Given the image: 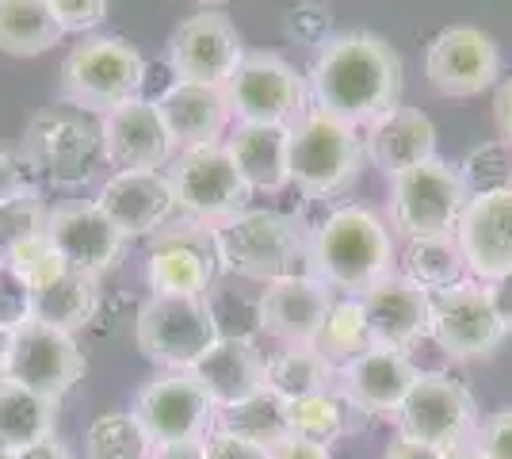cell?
Wrapping results in <instances>:
<instances>
[{
    "instance_id": "cell-44",
    "label": "cell",
    "mask_w": 512,
    "mask_h": 459,
    "mask_svg": "<svg viewBox=\"0 0 512 459\" xmlns=\"http://www.w3.org/2000/svg\"><path fill=\"white\" fill-rule=\"evenodd\" d=\"M287 31L299 39V43H310V46H325L333 35H329V20H325V12H321L318 4H299L291 16H287Z\"/></svg>"
},
{
    "instance_id": "cell-43",
    "label": "cell",
    "mask_w": 512,
    "mask_h": 459,
    "mask_svg": "<svg viewBox=\"0 0 512 459\" xmlns=\"http://www.w3.org/2000/svg\"><path fill=\"white\" fill-rule=\"evenodd\" d=\"M474 448L482 452V459H512V406L497 410L478 425Z\"/></svg>"
},
{
    "instance_id": "cell-5",
    "label": "cell",
    "mask_w": 512,
    "mask_h": 459,
    "mask_svg": "<svg viewBox=\"0 0 512 459\" xmlns=\"http://www.w3.org/2000/svg\"><path fill=\"white\" fill-rule=\"evenodd\" d=\"M20 161L23 169H31L58 188H77L104 161L100 123L69 104L43 108L23 131Z\"/></svg>"
},
{
    "instance_id": "cell-21",
    "label": "cell",
    "mask_w": 512,
    "mask_h": 459,
    "mask_svg": "<svg viewBox=\"0 0 512 459\" xmlns=\"http://www.w3.org/2000/svg\"><path fill=\"white\" fill-rule=\"evenodd\" d=\"M46 234L54 241V249L62 253V261L73 272L85 276H104L107 268H115L123 257L127 238L115 230V222L100 211L96 199H77V203H62L46 215Z\"/></svg>"
},
{
    "instance_id": "cell-54",
    "label": "cell",
    "mask_w": 512,
    "mask_h": 459,
    "mask_svg": "<svg viewBox=\"0 0 512 459\" xmlns=\"http://www.w3.org/2000/svg\"><path fill=\"white\" fill-rule=\"evenodd\" d=\"M444 459H482V452H478V448H474V440H470V444H459V448L444 452Z\"/></svg>"
},
{
    "instance_id": "cell-41",
    "label": "cell",
    "mask_w": 512,
    "mask_h": 459,
    "mask_svg": "<svg viewBox=\"0 0 512 459\" xmlns=\"http://www.w3.org/2000/svg\"><path fill=\"white\" fill-rule=\"evenodd\" d=\"M46 4H50V12L65 35H85L107 20L111 0H46Z\"/></svg>"
},
{
    "instance_id": "cell-31",
    "label": "cell",
    "mask_w": 512,
    "mask_h": 459,
    "mask_svg": "<svg viewBox=\"0 0 512 459\" xmlns=\"http://www.w3.org/2000/svg\"><path fill=\"white\" fill-rule=\"evenodd\" d=\"M96 306H100L96 276L69 268L62 280H54V284H46L43 291L31 295V318L65 329V333H77L96 318Z\"/></svg>"
},
{
    "instance_id": "cell-6",
    "label": "cell",
    "mask_w": 512,
    "mask_h": 459,
    "mask_svg": "<svg viewBox=\"0 0 512 459\" xmlns=\"http://www.w3.org/2000/svg\"><path fill=\"white\" fill-rule=\"evenodd\" d=\"M363 161L360 131L329 111L310 108L291 127V184L302 196L329 199L348 192Z\"/></svg>"
},
{
    "instance_id": "cell-9",
    "label": "cell",
    "mask_w": 512,
    "mask_h": 459,
    "mask_svg": "<svg viewBox=\"0 0 512 459\" xmlns=\"http://www.w3.org/2000/svg\"><path fill=\"white\" fill-rule=\"evenodd\" d=\"M172 192H176V211L192 222H218L234 219L241 211H249L253 188L245 184L241 169L226 150V142H207L180 150L169 165Z\"/></svg>"
},
{
    "instance_id": "cell-55",
    "label": "cell",
    "mask_w": 512,
    "mask_h": 459,
    "mask_svg": "<svg viewBox=\"0 0 512 459\" xmlns=\"http://www.w3.org/2000/svg\"><path fill=\"white\" fill-rule=\"evenodd\" d=\"M0 459H16V448H12L4 437H0Z\"/></svg>"
},
{
    "instance_id": "cell-7",
    "label": "cell",
    "mask_w": 512,
    "mask_h": 459,
    "mask_svg": "<svg viewBox=\"0 0 512 459\" xmlns=\"http://www.w3.org/2000/svg\"><path fill=\"white\" fill-rule=\"evenodd\" d=\"M470 203L459 165L432 157L417 169L390 176V226L402 241L455 234Z\"/></svg>"
},
{
    "instance_id": "cell-33",
    "label": "cell",
    "mask_w": 512,
    "mask_h": 459,
    "mask_svg": "<svg viewBox=\"0 0 512 459\" xmlns=\"http://www.w3.org/2000/svg\"><path fill=\"white\" fill-rule=\"evenodd\" d=\"M333 383H337V368L314 345H283V352L268 360V372H264V387L276 391L283 402L333 391Z\"/></svg>"
},
{
    "instance_id": "cell-37",
    "label": "cell",
    "mask_w": 512,
    "mask_h": 459,
    "mask_svg": "<svg viewBox=\"0 0 512 459\" xmlns=\"http://www.w3.org/2000/svg\"><path fill=\"white\" fill-rule=\"evenodd\" d=\"M348 410L352 406H348V398L341 391H321L287 402V421H291V433L333 444L348 429Z\"/></svg>"
},
{
    "instance_id": "cell-4",
    "label": "cell",
    "mask_w": 512,
    "mask_h": 459,
    "mask_svg": "<svg viewBox=\"0 0 512 459\" xmlns=\"http://www.w3.org/2000/svg\"><path fill=\"white\" fill-rule=\"evenodd\" d=\"M62 104L85 111V115H107L127 100H138L146 88V58L138 46L119 35H88L65 54L62 73Z\"/></svg>"
},
{
    "instance_id": "cell-18",
    "label": "cell",
    "mask_w": 512,
    "mask_h": 459,
    "mask_svg": "<svg viewBox=\"0 0 512 459\" xmlns=\"http://www.w3.org/2000/svg\"><path fill=\"white\" fill-rule=\"evenodd\" d=\"M100 142H104V161L115 173H161L176 157L169 127L157 104L146 96L100 115Z\"/></svg>"
},
{
    "instance_id": "cell-2",
    "label": "cell",
    "mask_w": 512,
    "mask_h": 459,
    "mask_svg": "<svg viewBox=\"0 0 512 459\" xmlns=\"http://www.w3.org/2000/svg\"><path fill=\"white\" fill-rule=\"evenodd\" d=\"M310 272L325 287L348 291L352 299H360L367 287L398 272V245H394L390 226L360 203H344L337 211H329L325 222L314 230Z\"/></svg>"
},
{
    "instance_id": "cell-48",
    "label": "cell",
    "mask_w": 512,
    "mask_h": 459,
    "mask_svg": "<svg viewBox=\"0 0 512 459\" xmlns=\"http://www.w3.org/2000/svg\"><path fill=\"white\" fill-rule=\"evenodd\" d=\"M27 188V176H23V161H16L8 150H0V203L12 199L16 192Z\"/></svg>"
},
{
    "instance_id": "cell-3",
    "label": "cell",
    "mask_w": 512,
    "mask_h": 459,
    "mask_svg": "<svg viewBox=\"0 0 512 459\" xmlns=\"http://www.w3.org/2000/svg\"><path fill=\"white\" fill-rule=\"evenodd\" d=\"M310 245H314V234L287 211L249 207L214 226L218 268L260 284L306 272L302 264H310Z\"/></svg>"
},
{
    "instance_id": "cell-26",
    "label": "cell",
    "mask_w": 512,
    "mask_h": 459,
    "mask_svg": "<svg viewBox=\"0 0 512 459\" xmlns=\"http://www.w3.org/2000/svg\"><path fill=\"white\" fill-rule=\"evenodd\" d=\"M363 157L386 176L417 169L436 157V123L421 108L398 104L363 131Z\"/></svg>"
},
{
    "instance_id": "cell-47",
    "label": "cell",
    "mask_w": 512,
    "mask_h": 459,
    "mask_svg": "<svg viewBox=\"0 0 512 459\" xmlns=\"http://www.w3.org/2000/svg\"><path fill=\"white\" fill-rule=\"evenodd\" d=\"M493 127H497V142H505L512 150V77L497 81V92H493Z\"/></svg>"
},
{
    "instance_id": "cell-39",
    "label": "cell",
    "mask_w": 512,
    "mask_h": 459,
    "mask_svg": "<svg viewBox=\"0 0 512 459\" xmlns=\"http://www.w3.org/2000/svg\"><path fill=\"white\" fill-rule=\"evenodd\" d=\"M463 184H467L470 196H486V192H501L512 188V157L505 142H490V146H478L467 153V161L459 165Z\"/></svg>"
},
{
    "instance_id": "cell-8",
    "label": "cell",
    "mask_w": 512,
    "mask_h": 459,
    "mask_svg": "<svg viewBox=\"0 0 512 459\" xmlns=\"http://www.w3.org/2000/svg\"><path fill=\"white\" fill-rule=\"evenodd\" d=\"M138 349L165 372H192L222 337L207 295H150L138 310Z\"/></svg>"
},
{
    "instance_id": "cell-11",
    "label": "cell",
    "mask_w": 512,
    "mask_h": 459,
    "mask_svg": "<svg viewBox=\"0 0 512 459\" xmlns=\"http://www.w3.org/2000/svg\"><path fill=\"white\" fill-rule=\"evenodd\" d=\"M398 433L436 452L470 444L478 433V410L470 391L448 372H421L398 410Z\"/></svg>"
},
{
    "instance_id": "cell-42",
    "label": "cell",
    "mask_w": 512,
    "mask_h": 459,
    "mask_svg": "<svg viewBox=\"0 0 512 459\" xmlns=\"http://www.w3.org/2000/svg\"><path fill=\"white\" fill-rule=\"evenodd\" d=\"M31 318V287L0 261V326L16 329Z\"/></svg>"
},
{
    "instance_id": "cell-38",
    "label": "cell",
    "mask_w": 512,
    "mask_h": 459,
    "mask_svg": "<svg viewBox=\"0 0 512 459\" xmlns=\"http://www.w3.org/2000/svg\"><path fill=\"white\" fill-rule=\"evenodd\" d=\"M0 261L8 264L23 284L31 287V295H35V291H43L46 284H54V280H62L65 272H69V264L62 261V253L54 249V241H50L46 230L12 241V245L0 253Z\"/></svg>"
},
{
    "instance_id": "cell-20",
    "label": "cell",
    "mask_w": 512,
    "mask_h": 459,
    "mask_svg": "<svg viewBox=\"0 0 512 459\" xmlns=\"http://www.w3.org/2000/svg\"><path fill=\"white\" fill-rule=\"evenodd\" d=\"M333 303V287L321 284L314 272H299L264 284L256 299V322L283 345H314Z\"/></svg>"
},
{
    "instance_id": "cell-16",
    "label": "cell",
    "mask_w": 512,
    "mask_h": 459,
    "mask_svg": "<svg viewBox=\"0 0 512 459\" xmlns=\"http://www.w3.org/2000/svg\"><path fill=\"white\" fill-rule=\"evenodd\" d=\"M245 58V43L230 16L203 8L169 35V69L176 81L226 88Z\"/></svg>"
},
{
    "instance_id": "cell-15",
    "label": "cell",
    "mask_w": 512,
    "mask_h": 459,
    "mask_svg": "<svg viewBox=\"0 0 512 459\" xmlns=\"http://www.w3.org/2000/svg\"><path fill=\"white\" fill-rule=\"evenodd\" d=\"M425 77L440 96H482L501 77V50L474 23H451L425 50Z\"/></svg>"
},
{
    "instance_id": "cell-36",
    "label": "cell",
    "mask_w": 512,
    "mask_h": 459,
    "mask_svg": "<svg viewBox=\"0 0 512 459\" xmlns=\"http://www.w3.org/2000/svg\"><path fill=\"white\" fill-rule=\"evenodd\" d=\"M88 459H150L153 440L134 414H100L85 433Z\"/></svg>"
},
{
    "instance_id": "cell-17",
    "label": "cell",
    "mask_w": 512,
    "mask_h": 459,
    "mask_svg": "<svg viewBox=\"0 0 512 459\" xmlns=\"http://www.w3.org/2000/svg\"><path fill=\"white\" fill-rule=\"evenodd\" d=\"M218 272L214 226L207 222H180L153 238L146 261V284L153 295H207Z\"/></svg>"
},
{
    "instance_id": "cell-46",
    "label": "cell",
    "mask_w": 512,
    "mask_h": 459,
    "mask_svg": "<svg viewBox=\"0 0 512 459\" xmlns=\"http://www.w3.org/2000/svg\"><path fill=\"white\" fill-rule=\"evenodd\" d=\"M268 456H272V459H333V452H329V444H321V440L299 437V433H287L279 444H272V448H268Z\"/></svg>"
},
{
    "instance_id": "cell-50",
    "label": "cell",
    "mask_w": 512,
    "mask_h": 459,
    "mask_svg": "<svg viewBox=\"0 0 512 459\" xmlns=\"http://www.w3.org/2000/svg\"><path fill=\"white\" fill-rule=\"evenodd\" d=\"M383 459H444V452H436V448H428L421 440H409V437H394V444L386 448Z\"/></svg>"
},
{
    "instance_id": "cell-25",
    "label": "cell",
    "mask_w": 512,
    "mask_h": 459,
    "mask_svg": "<svg viewBox=\"0 0 512 459\" xmlns=\"http://www.w3.org/2000/svg\"><path fill=\"white\" fill-rule=\"evenodd\" d=\"M153 104H157L165 127H169V138L176 150H192V146H207V142H226L230 119H234L226 88L195 85V81H172Z\"/></svg>"
},
{
    "instance_id": "cell-32",
    "label": "cell",
    "mask_w": 512,
    "mask_h": 459,
    "mask_svg": "<svg viewBox=\"0 0 512 459\" xmlns=\"http://www.w3.org/2000/svg\"><path fill=\"white\" fill-rule=\"evenodd\" d=\"M58 421V402L46 394L23 387L16 379L0 375V437L16 452L54 433Z\"/></svg>"
},
{
    "instance_id": "cell-45",
    "label": "cell",
    "mask_w": 512,
    "mask_h": 459,
    "mask_svg": "<svg viewBox=\"0 0 512 459\" xmlns=\"http://www.w3.org/2000/svg\"><path fill=\"white\" fill-rule=\"evenodd\" d=\"M203 459H272L268 448H260L253 440H241L234 433L214 429L211 437L203 440Z\"/></svg>"
},
{
    "instance_id": "cell-22",
    "label": "cell",
    "mask_w": 512,
    "mask_h": 459,
    "mask_svg": "<svg viewBox=\"0 0 512 459\" xmlns=\"http://www.w3.org/2000/svg\"><path fill=\"white\" fill-rule=\"evenodd\" d=\"M96 203L123 238L161 234L176 215L169 173H111L96 192Z\"/></svg>"
},
{
    "instance_id": "cell-51",
    "label": "cell",
    "mask_w": 512,
    "mask_h": 459,
    "mask_svg": "<svg viewBox=\"0 0 512 459\" xmlns=\"http://www.w3.org/2000/svg\"><path fill=\"white\" fill-rule=\"evenodd\" d=\"M150 459H203V440H188V444H157Z\"/></svg>"
},
{
    "instance_id": "cell-10",
    "label": "cell",
    "mask_w": 512,
    "mask_h": 459,
    "mask_svg": "<svg viewBox=\"0 0 512 459\" xmlns=\"http://www.w3.org/2000/svg\"><path fill=\"white\" fill-rule=\"evenodd\" d=\"M237 123H276L295 127L310 111V85L299 69L272 50H253L241 58L237 73L226 85Z\"/></svg>"
},
{
    "instance_id": "cell-27",
    "label": "cell",
    "mask_w": 512,
    "mask_h": 459,
    "mask_svg": "<svg viewBox=\"0 0 512 459\" xmlns=\"http://www.w3.org/2000/svg\"><path fill=\"white\" fill-rule=\"evenodd\" d=\"M264 372H268V360L260 356V349L249 337H218L192 368L199 387L211 394L218 410L237 406V402L253 398L256 391H264Z\"/></svg>"
},
{
    "instance_id": "cell-30",
    "label": "cell",
    "mask_w": 512,
    "mask_h": 459,
    "mask_svg": "<svg viewBox=\"0 0 512 459\" xmlns=\"http://www.w3.org/2000/svg\"><path fill=\"white\" fill-rule=\"evenodd\" d=\"M65 39L46 0H0V54L39 58Z\"/></svg>"
},
{
    "instance_id": "cell-52",
    "label": "cell",
    "mask_w": 512,
    "mask_h": 459,
    "mask_svg": "<svg viewBox=\"0 0 512 459\" xmlns=\"http://www.w3.org/2000/svg\"><path fill=\"white\" fill-rule=\"evenodd\" d=\"M490 295H493L497 314H501V322H505V329H512V276H505V280L490 284Z\"/></svg>"
},
{
    "instance_id": "cell-14",
    "label": "cell",
    "mask_w": 512,
    "mask_h": 459,
    "mask_svg": "<svg viewBox=\"0 0 512 459\" xmlns=\"http://www.w3.org/2000/svg\"><path fill=\"white\" fill-rule=\"evenodd\" d=\"M8 379H16L31 391L62 402V394L73 391V383L85 375V352L73 333L58 326H46L39 318H27L12 329L8 349Z\"/></svg>"
},
{
    "instance_id": "cell-19",
    "label": "cell",
    "mask_w": 512,
    "mask_h": 459,
    "mask_svg": "<svg viewBox=\"0 0 512 459\" xmlns=\"http://www.w3.org/2000/svg\"><path fill=\"white\" fill-rule=\"evenodd\" d=\"M470 280L497 284L512 276V188L470 196L463 219L455 226Z\"/></svg>"
},
{
    "instance_id": "cell-34",
    "label": "cell",
    "mask_w": 512,
    "mask_h": 459,
    "mask_svg": "<svg viewBox=\"0 0 512 459\" xmlns=\"http://www.w3.org/2000/svg\"><path fill=\"white\" fill-rule=\"evenodd\" d=\"M214 429L234 433V437H241V440H253V444H260V448H272V444H279V440L291 433L287 402H283L276 391L264 387V391H256L253 398L218 410Z\"/></svg>"
},
{
    "instance_id": "cell-28",
    "label": "cell",
    "mask_w": 512,
    "mask_h": 459,
    "mask_svg": "<svg viewBox=\"0 0 512 459\" xmlns=\"http://www.w3.org/2000/svg\"><path fill=\"white\" fill-rule=\"evenodd\" d=\"M226 150L253 192L276 196L291 184V127L276 123H237L226 134Z\"/></svg>"
},
{
    "instance_id": "cell-53",
    "label": "cell",
    "mask_w": 512,
    "mask_h": 459,
    "mask_svg": "<svg viewBox=\"0 0 512 459\" xmlns=\"http://www.w3.org/2000/svg\"><path fill=\"white\" fill-rule=\"evenodd\" d=\"M8 349H12V329L0 326V375L8 372Z\"/></svg>"
},
{
    "instance_id": "cell-23",
    "label": "cell",
    "mask_w": 512,
    "mask_h": 459,
    "mask_svg": "<svg viewBox=\"0 0 512 459\" xmlns=\"http://www.w3.org/2000/svg\"><path fill=\"white\" fill-rule=\"evenodd\" d=\"M417 375L421 372L409 360V352L375 345L363 356H356L348 368H341L337 383H341V394L348 398L352 410L375 417H398L402 402H406L413 383H417Z\"/></svg>"
},
{
    "instance_id": "cell-29",
    "label": "cell",
    "mask_w": 512,
    "mask_h": 459,
    "mask_svg": "<svg viewBox=\"0 0 512 459\" xmlns=\"http://www.w3.org/2000/svg\"><path fill=\"white\" fill-rule=\"evenodd\" d=\"M398 276H406L409 284L425 287L428 295L470 280L467 261H463V249H459L455 234L402 241V249H398Z\"/></svg>"
},
{
    "instance_id": "cell-49",
    "label": "cell",
    "mask_w": 512,
    "mask_h": 459,
    "mask_svg": "<svg viewBox=\"0 0 512 459\" xmlns=\"http://www.w3.org/2000/svg\"><path fill=\"white\" fill-rule=\"evenodd\" d=\"M16 459H73V452H69V444H65L58 433H50V437L35 440V444H27V448H20L16 452Z\"/></svg>"
},
{
    "instance_id": "cell-56",
    "label": "cell",
    "mask_w": 512,
    "mask_h": 459,
    "mask_svg": "<svg viewBox=\"0 0 512 459\" xmlns=\"http://www.w3.org/2000/svg\"><path fill=\"white\" fill-rule=\"evenodd\" d=\"M195 4H203V8H218V4H226V0H195Z\"/></svg>"
},
{
    "instance_id": "cell-12",
    "label": "cell",
    "mask_w": 512,
    "mask_h": 459,
    "mask_svg": "<svg viewBox=\"0 0 512 459\" xmlns=\"http://www.w3.org/2000/svg\"><path fill=\"white\" fill-rule=\"evenodd\" d=\"M505 322L493 306L490 284L463 280L432 295L428 337L448 352L451 360H482L505 341Z\"/></svg>"
},
{
    "instance_id": "cell-24",
    "label": "cell",
    "mask_w": 512,
    "mask_h": 459,
    "mask_svg": "<svg viewBox=\"0 0 512 459\" xmlns=\"http://www.w3.org/2000/svg\"><path fill=\"white\" fill-rule=\"evenodd\" d=\"M360 306L371 326V341L383 349L409 352L417 341L428 337V318H432V295L425 287L409 284L406 276L390 272L375 287L360 295Z\"/></svg>"
},
{
    "instance_id": "cell-1",
    "label": "cell",
    "mask_w": 512,
    "mask_h": 459,
    "mask_svg": "<svg viewBox=\"0 0 512 459\" xmlns=\"http://www.w3.org/2000/svg\"><path fill=\"white\" fill-rule=\"evenodd\" d=\"M306 85L314 108L337 115L356 131H367L402 100V58L383 35L344 31L318 46Z\"/></svg>"
},
{
    "instance_id": "cell-40",
    "label": "cell",
    "mask_w": 512,
    "mask_h": 459,
    "mask_svg": "<svg viewBox=\"0 0 512 459\" xmlns=\"http://www.w3.org/2000/svg\"><path fill=\"white\" fill-rule=\"evenodd\" d=\"M46 203L43 196H39V188H23V192H16L12 199H4L0 203V253L12 245V241L27 238V234H39V230H46Z\"/></svg>"
},
{
    "instance_id": "cell-13",
    "label": "cell",
    "mask_w": 512,
    "mask_h": 459,
    "mask_svg": "<svg viewBox=\"0 0 512 459\" xmlns=\"http://www.w3.org/2000/svg\"><path fill=\"white\" fill-rule=\"evenodd\" d=\"M130 414L142 421V429L157 448V444L207 440L218 421V406L192 372H161L138 391Z\"/></svg>"
},
{
    "instance_id": "cell-35",
    "label": "cell",
    "mask_w": 512,
    "mask_h": 459,
    "mask_svg": "<svg viewBox=\"0 0 512 459\" xmlns=\"http://www.w3.org/2000/svg\"><path fill=\"white\" fill-rule=\"evenodd\" d=\"M314 349L337 368H348L356 356H363L367 349H375V341H371V326H367V314H363L360 299H337L333 310H329V318H325V326L321 333L314 337Z\"/></svg>"
}]
</instances>
